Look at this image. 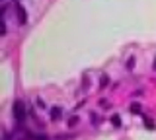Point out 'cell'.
I'll list each match as a JSON object with an SVG mask.
<instances>
[{"mask_svg":"<svg viewBox=\"0 0 156 140\" xmlns=\"http://www.w3.org/2000/svg\"><path fill=\"white\" fill-rule=\"evenodd\" d=\"M12 111H14V117H16L18 123H23V119H26V107H23V101L16 99V101H14Z\"/></svg>","mask_w":156,"mask_h":140,"instance_id":"cell-1","label":"cell"},{"mask_svg":"<svg viewBox=\"0 0 156 140\" xmlns=\"http://www.w3.org/2000/svg\"><path fill=\"white\" fill-rule=\"evenodd\" d=\"M14 12H16V18H18V26H26V23H27V12H26V8H23L20 2H16V4H14Z\"/></svg>","mask_w":156,"mask_h":140,"instance_id":"cell-2","label":"cell"},{"mask_svg":"<svg viewBox=\"0 0 156 140\" xmlns=\"http://www.w3.org/2000/svg\"><path fill=\"white\" fill-rule=\"evenodd\" d=\"M140 117H143V123H144V127L148 128V130H154L156 128V123L150 117H144V115H140Z\"/></svg>","mask_w":156,"mask_h":140,"instance_id":"cell-3","label":"cell"},{"mask_svg":"<svg viewBox=\"0 0 156 140\" xmlns=\"http://www.w3.org/2000/svg\"><path fill=\"white\" fill-rule=\"evenodd\" d=\"M61 115H62V109L61 107H53L51 109V119L53 121H58V119H61Z\"/></svg>","mask_w":156,"mask_h":140,"instance_id":"cell-4","label":"cell"},{"mask_svg":"<svg viewBox=\"0 0 156 140\" xmlns=\"http://www.w3.org/2000/svg\"><path fill=\"white\" fill-rule=\"evenodd\" d=\"M107 84H109V78H107V74H101V76H100V88H101V90L107 88Z\"/></svg>","mask_w":156,"mask_h":140,"instance_id":"cell-5","label":"cell"},{"mask_svg":"<svg viewBox=\"0 0 156 140\" xmlns=\"http://www.w3.org/2000/svg\"><path fill=\"white\" fill-rule=\"evenodd\" d=\"M111 123H113L115 128L121 127V115H111Z\"/></svg>","mask_w":156,"mask_h":140,"instance_id":"cell-6","label":"cell"},{"mask_svg":"<svg viewBox=\"0 0 156 140\" xmlns=\"http://www.w3.org/2000/svg\"><path fill=\"white\" fill-rule=\"evenodd\" d=\"M131 113L140 115V105H139V103H131Z\"/></svg>","mask_w":156,"mask_h":140,"instance_id":"cell-7","label":"cell"},{"mask_svg":"<svg viewBox=\"0 0 156 140\" xmlns=\"http://www.w3.org/2000/svg\"><path fill=\"white\" fill-rule=\"evenodd\" d=\"M135 68V56H131L129 60H127V70H133Z\"/></svg>","mask_w":156,"mask_h":140,"instance_id":"cell-8","label":"cell"},{"mask_svg":"<svg viewBox=\"0 0 156 140\" xmlns=\"http://www.w3.org/2000/svg\"><path fill=\"white\" fill-rule=\"evenodd\" d=\"M76 123H78V117H70V119H68V127H74Z\"/></svg>","mask_w":156,"mask_h":140,"instance_id":"cell-9","label":"cell"},{"mask_svg":"<svg viewBox=\"0 0 156 140\" xmlns=\"http://www.w3.org/2000/svg\"><path fill=\"white\" fill-rule=\"evenodd\" d=\"M2 140H10V134H8V132H4V138H2Z\"/></svg>","mask_w":156,"mask_h":140,"instance_id":"cell-10","label":"cell"},{"mask_svg":"<svg viewBox=\"0 0 156 140\" xmlns=\"http://www.w3.org/2000/svg\"><path fill=\"white\" fill-rule=\"evenodd\" d=\"M152 70H156V59H154V62H152Z\"/></svg>","mask_w":156,"mask_h":140,"instance_id":"cell-11","label":"cell"}]
</instances>
